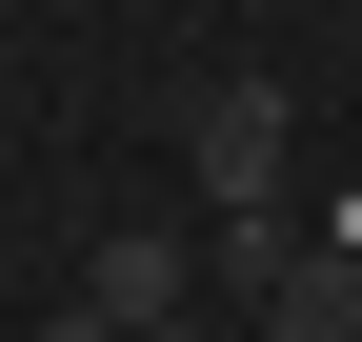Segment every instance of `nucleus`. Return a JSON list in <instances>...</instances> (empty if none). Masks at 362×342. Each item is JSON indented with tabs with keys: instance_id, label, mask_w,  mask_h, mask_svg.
Wrapping results in <instances>:
<instances>
[{
	"instance_id": "obj_1",
	"label": "nucleus",
	"mask_w": 362,
	"mask_h": 342,
	"mask_svg": "<svg viewBox=\"0 0 362 342\" xmlns=\"http://www.w3.org/2000/svg\"><path fill=\"white\" fill-rule=\"evenodd\" d=\"M202 222H282V101H262V81L202 101Z\"/></svg>"
},
{
	"instance_id": "obj_2",
	"label": "nucleus",
	"mask_w": 362,
	"mask_h": 342,
	"mask_svg": "<svg viewBox=\"0 0 362 342\" xmlns=\"http://www.w3.org/2000/svg\"><path fill=\"white\" fill-rule=\"evenodd\" d=\"M81 302H101L121 342H161L181 302H202V242H181V222H121V242H101V262H81Z\"/></svg>"
},
{
	"instance_id": "obj_3",
	"label": "nucleus",
	"mask_w": 362,
	"mask_h": 342,
	"mask_svg": "<svg viewBox=\"0 0 362 342\" xmlns=\"http://www.w3.org/2000/svg\"><path fill=\"white\" fill-rule=\"evenodd\" d=\"M242 342H362V222H322V242H302V262L242 302Z\"/></svg>"
},
{
	"instance_id": "obj_4",
	"label": "nucleus",
	"mask_w": 362,
	"mask_h": 342,
	"mask_svg": "<svg viewBox=\"0 0 362 342\" xmlns=\"http://www.w3.org/2000/svg\"><path fill=\"white\" fill-rule=\"evenodd\" d=\"M161 342H242V322H221V302H181V322H161Z\"/></svg>"
},
{
	"instance_id": "obj_5",
	"label": "nucleus",
	"mask_w": 362,
	"mask_h": 342,
	"mask_svg": "<svg viewBox=\"0 0 362 342\" xmlns=\"http://www.w3.org/2000/svg\"><path fill=\"white\" fill-rule=\"evenodd\" d=\"M40 342H121V322H101V302H61V322H40Z\"/></svg>"
},
{
	"instance_id": "obj_6",
	"label": "nucleus",
	"mask_w": 362,
	"mask_h": 342,
	"mask_svg": "<svg viewBox=\"0 0 362 342\" xmlns=\"http://www.w3.org/2000/svg\"><path fill=\"white\" fill-rule=\"evenodd\" d=\"M282 20H322V0H282Z\"/></svg>"
}]
</instances>
